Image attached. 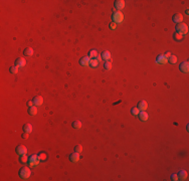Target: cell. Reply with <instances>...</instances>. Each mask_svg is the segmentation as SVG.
Segmentation results:
<instances>
[{"instance_id":"cell-1","label":"cell","mask_w":189,"mask_h":181,"mask_svg":"<svg viewBox=\"0 0 189 181\" xmlns=\"http://www.w3.org/2000/svg\"><path fill=\"white\" fill-rule=\"evenodd\" d=\"M176 32L181 34L182 36L186 35V34L188 33V26H187V24H185V23H183V22L178 23V24L176 25Z\"/></svg>"},{"instance_id":"cell-2","label":"cell","mask_w":189,"mask_h":181,"mask_svg":"<svg viewBox=\"0 0 189 181\" xmlns=\"http://www.w3.org/2000/svg\"><path fill=\"white\" fill-rule=\"evenodd\" d=\"M31 175V171L28 167H22L19 170V177L23 180H27Z\"/></svg>"},{"instance_id":"cell-3","label":"cell","mask_w":189,"mask_h":181,"mask_svg":"<svg viewBox=\"0 0 189 181\" xmlns=\"http://www.w3.org/2000/svg\"><path fill=\"white\" fill-rule=\"evenodd\" d=\"M39 161H40V159H39L38 155L33 154L30 157H28V162L27 163H28V165L30 167H35V166H37V165L39 164Z\"/></svg>"},{"instance_id":"cell-4","label":"cell","mask_w":189,"mask_h":181,"mask_svg":"<svg viewBox=\"0 0 189 181\" xmlns=\"http://www.w3.org/2000/svg\"><path fill=\"white\" fill-rule=\"evenodd\" d=\"M123 19H124V15H123V13L120 12V11L114 12V13L112 14V20H113V22H115V23H121V22L123 21Z\"/></svg>"},{"instance_id":"cell-5","label":"cell","mask_w":189,"mask_h":181,"mask_svg":"<svg viewBox=\"0 0 189 181\" xmlns=\"http://www.w3.org/2000/svg\"><path fill=\"white\" fill-rule=\"evenodd\" d=\"M15 152L17 153V155L22 156V155H26L27 153V149L24 145H18L15 149Z\"/></svg>"},{"instance_id":"cell-6","label":"cell","mask_w":189,"mask_h":181,"mask_svg":"<svg viewBox=\"0 0 189 181\" xmlns=\"http://www.w3.org/2000/svg\"><path fill=\"white\" fill-rule=\"evenodd\" d=\"M32 102H33V105L34 106L39 107V106H41L43 104V98L41 96H35L33 98V100H32Z\"/></svg>"},{"instance_id":"cell-7","label":"cell","mask_w":189,"mask_h":181,"mask_svg":"<svg viewBox=\"0 0 189 181\" xmlns=\"http://www.w3.org/2000/svg\"><path fill=\"white\" fill-rule=\"evenodd\" d=\"M179 68H180V70H181L182 73H184V74H188V71H189V63H188V62H184V63L180 64Z\"/></svg>"},{"instance_id":"cell-8","label":"cell","mask_w":189,"mask_h":181,"mask_svg":"<svg viewBox=\"0 0 189 181\" xmlns=\"http://www.w3.org/2000/svg\"><path fill=\"white\" fill-rule=\"evenodd\" d=\"M167 62H168V57L165 54L159 55L157 57V59H156V63L160 64V65H165V64H167Z\"/></svg>"},{"instance_id":"cell-9","label":"cell","mask_w":189,"mask_h":181,"mask_svg":"<svg viewBox=\"0 0 189 181\" xmlns=\"http://www.w3.org/2000/svg\"><path fill=\"white\" fill-rule=\"evenodd\" d=\"M90 62H91V58L89 56H82L79 59V65L81 66H90Z\"/></svg>"},{"instance_id":"cell-10","label":"cell","mask_w":189,"mask_h":181,"mask_svg":"<svg viewBox=\"0 0 189 181\" xmlns=\"http://www.w3.org/2000/svg\"><path fill=\"white\" fill-rule=\"evenodd\" d=\"M125 7V1L124 0H116L115 1V8L118 10H122Z\"/></svg>"},{"instance_id":"cell-11","label":"cell","mask_w":189,"mask_h":181,"mask_svg":"<svg viewBox=\"0 0 189 181\" xmlns=\"http://www.w3.org/2000/svg\"><path fill=\"white\" fill-rule=\"evenodd\" d=\"M101 57H102V59L105 61V62H111V61H112V59H111V53H110V51H108V50L103 51L102 54H101Z\"/></svg>"},{"instance_id":"cell-12","label":"cell","mask_w":189,"mask_h":181,"mask_svg":"<svg viewBox=\"0 0 189 181\" xmlns=\"http://www.w3.org/2000/svg\"><path fill=\"white\" fill-rule=\"evenodd\" d=\"M137 108H138L140 111H146L147 108H148V104H147L146 101H143V100H142V101H140V102L138 103Z\"/></svg>"},{"instance_id":"cell-13","label":"cell","mask_w":189,"mask_h":181,"mask_svg":"<svg viewBox=\"0 0 189 181\" xmlns=\"http://www.w3.org/2000/svg\"><path fill=\"white\" fill-rule=\"evenodd\" d=\"M25 65H26V61H25L24 58H22V57H18L15 61V65H14V66H16L19 68V67L25 66Z\"/></svg>"},{"instance_id":"cell-14","label":"cell","mask_w":189,"mask_h":181,"mask_svg":"<svg viewBox=\"0 0 189 181\" xmlns=\"http://www.w3.org/2000/svg\"><path fill=\"white\" fill-rule=\"evenodd\" d=\"M177 176H178V180H187L188 174H187V172L185 170H181V171H179Z\"/></svg>"},{"instance_id":"cell-15","label":"cell","mask_w":189,"mask_h":181,"mask_svg":"<svg viewBox=\"0 0 189 181\" xmlns=\"http://www.w3.org/2000/svg\"><path fill=\"white\" fill-rule=\"evenodd\" d=\"M172 20H173L175 23H181L182 21H183V16H182V14H180V13H176V14H174L173 17H172Z\"/></svg>"},{"instance_id":"cell-16","label":"cell","mask_w":189,"mask_h":181,"mask_svg":"<svg viewBox=\"0 0 189 181\" xmlns=\"http://www.w3.org/2000/svg\"><path fill=\"white\" fill-rule=\"evenodd\" d=\"M79 153H77V152H75V153H73V154H70L69 155V160L72 161V162H74V163H76V162H78L79 160Z\"/></svg>"},{"instance_id":"cell-17","label":"cell","mask_w":189,"mask_h":181,"mask_svg":"<svg viewBox=\"0 0 189 181\" xmlns=\"http://www.w3.org/2000/svg\"><path fill=\"white\" fill-rule=\"evenodd\" d=\"M138 117H139L140 121H142V122H145V121L148 120V114L146 113V111H140Z\"/></svg>"},{"instance_id":"cell-18","label":"cell","mask_w":189,"mask_h":181,"mask_svg":"<svg viewBox=\"0 0 189 181\" xmlns=\"http://www.w3.org/2000/svg\"><path fill=\"white\" fill-rule=\"evenodd\" d=\"M22 130H23V132H24V133L30 134V133L32 132V126L30 125V124L26 123V124H24V125H23V127H22Z\"/></svg>"},{"instance_id":"cell-19","label":"cell","mask_w":189,"mask_h":181,"mask_svg":"<svg viewBox=\"0 0 189 181\" xmlns=\"http://www.w3.org/2000/svg\"><path fill=\"white\" fill-rule=\"evenodd\" d=\"M27 113H28V115L29 116L36 115V113H37V108H36V106H31V107H29Z\"/></svg>"},{"instance_id":"cell-20","label":"cell","mask_w":189,"mask_h":181,"mask_svg":"<svg viewBox=\"0 0 189 181\" xmlns=\"http://www.w3.org/2000/svg\"><path fill=\"white\" fill-rule=\"evenodd\" d=\"M72 126H73L74 129L79 130V129L81 128V122H80V121H74V122L72 123Z\"/></svg>"},{"instance_id":"cell-21","label":"cell","mask_w":189,"mask_h":181,"mask_svg":"<svg viewBox=\"0 0 189 181\" xmlns=\"http://www.w3.org/2000/svg\"><path fill=\"white\" fill-rule=\"evenodd\" d=\"M23 54L25 56H31L32 54H33V50H32L31 47H26L25 50H23Z\"/></svg>"},{"instance_id":"cell-22","label":"cell","mask_w":189,"mask_h":181,"mask_svg":"<svg viewBox=\"0 0 189 181\" xmlns=\"http://www.w3.org/2000/svg\"><path fill=\"white\" fill-rule=\"evenodd\" d=\"M90 58H92V59H94V58H97V56H98V51L96 50H90V52H89V55H88Z\"/></svg>"},{"instance_id":"cell-23","label":"cell","mask_w":189,"mask_h":181,"mask_svg":"<svg viewBox=\"0 0 189 181\" xmlns=\"http://www.w3.org/2000/svg\"><path fill=\"white\" fill-rule=\"evenodd\" d=\"M168 63H170L172 65H175L177 63V56L176 55H170L168 57Z\"/></svg>"},{"instance_id":"cell-24","label":"cell","mask_w":189,"mask_h":181,"mask_svg":"<svg viewBox=\"0 0 189 181\" xmlns=\"http://www.w3.org/2000/svg\"><path fill=\"white\" fill-rule=\"evenodd\" d=\"M9 71H10L11 75H17V73H18V67L16 66H12L9 68Z\"/></svg>"},{"instance_id":"cell-25","label":"cell","mask_w":189,"mask_h":181,"mask_svg":"<svg viewBox=\"0 0 189 181\" xmlns=\"http://www.w3.org/2000/svg\"><path fill=\"white\" fill-rule=\"evenodd\" d=\"M139 113H140V110H139L137 107H134V108L131 109V114L133 116H138L139 115Z\"/></svg>"},{"instance_id":"cell-26","label":"cell","mask_w":189,"mask_h":181,"mask_svg":"<svg viewBox=\"0 0 189 181\" xmlns=\"http://www.w3.org/2000/svg\"><path fill=\"white\" fill-rule=\"evenodd\" d=\"M98 65H99V62H98L96 58H94V59H91V62H90V66H91L92 68L97 67V66H98Z\"/></svg>"},{"instance_id":"cell-27","label":"cell","mask_w":189,"mask_h":181,"mask_svg":"<svg viewBox=\"0 0 189 181\" xmlns=\"http://www.w3.org/2000/svg\"><path fill=\"white\" fill-rule=\"evenodd\" d=\"M19 161H20L22 164H24V163H27V162H28V157H27L26 155H22V156H20V158H19Z\"/></svg>"},{"instance_id":"cell-28","label":"cell","mask_w":189,"mask_h":181,"mask_svg":"<svg viewBox=\"0 0 189 181\" xmlns=\"http://www.w3.org/2000/svg\"><path fill=\"white\" fill-rule=\"evenodd\" d=\"M104 68H105L106 70H111V69H112V63H111V62H106V63L104 64Z\"/></svg>"},{"instance_id":"cell-29","label":"cell","mask_w":189,"mask_h":181,"mask_svg":"<svg viewBox=\"0 0 189 181\" xmlns=\"http://www.w3.org/2000/svg\"><path fill=\"white\" fill-rule=\"evenodd\" d=\"M174 38H175V40H177V41H181L182 38H183V36H182L181 34H179V33L175 32L174 33Z\"/></svg>"},{"instance_id":"cell-30","label":"cell","mask_w":189,"mask_h":181,"mask_svg":"<svg viewBox=\"0 0 189 181\" xmlns=\"http://www.w3.org/2000/svg\"><path fill=\"white\" fill-rule=\"evenodd\" d=\"M38 157H39V159H40L41 161H44V160H46L47 155L45 154V153H40V154L38 155Z\"/></svg>"},{"instance_id":"cell-31","label":"cell","mask_w":189,"mask_h":181,"mask_svg":"<svg viewBox=\"0 0 189 181\" xmlns=\"http://www.w3.org/2000/svg\"><path fill=\"white\" fill-rule=\"evenodd\" d=\"M82 151V147H81V145H76L75 146V152H77V153H80Z\"/></svg>"},{"instance_id":"cell-32","label":"cell","mask_w":189,"mask_h":181,"mask_svg":"<svg viewBox=\"0 0 189 181\" xmlns=\"http://www.w3.org/2000/svg\"><path fill=\"white\" fill-rule=\"evenodd\" d=\"M109 27H110V29L114 30V29H116V28H117V25H116V23H115V22H112V23H110Z\"/></svg>"},{"instance_id":"cell-33","label":"cell","mask_w":189,"mask_h":181,"mask_svg":"<svg viewBox=\"0 0 189 181\" xmlns=\"http://www.w3.org/2000/svg\"><path fill=\"white\" fill-rule=\"evenodd\" d=\"M171 178H172V180H174V181H177V180H178V176H177L176 174H173V175L171 176Z\"/></svg>"},{"instance_id":"cell-34","label":"cell","mask_w":189,"mask_h":181,"mask_svg":"<svg viewBox=\"0 0 189 181\" xmlns=\"http://www.w3.org/2000/svg\"><path fill=\"white\" fill-rule=\"evenodd\" d=\"M22 137H23L24 139H27V138H28V134H27V133H23V135H22Z\"/></svg>"},{"instance_id":"cell-35","label":"cell","mask_w":189,"mask_h":181,"mask_svg":"<svg viewBox=\"0 0 189 181\" xmlns=\"http://www.w3.org/2000/svg\"><path fill=\"white\" fill-rule=\"evenodd\" d=\"M32 105H33V102H32V101H28V102H27V106H28V107H31Z\"/></svg>"},{"instance_id":"cell-36","label":"cell","mask_w":189,"mask_h":181,"mask_svg":"<svg viewBox=\"0 0 189 181\" xmlns=\"http://www.w3.org/2000/svg\"><path fill=\"white\" fill-rule=\"evenodd\" d=\"M101 59H102V57H101L100 55H98V56H97V61H98V62H100Z\"/></svg>"},{"instance_id":"cell-37","label":"cell","mask_w":189,"mask_h":181,"mask_svg":"<svg viewBox=\"0 0 189 181\" xmlns=\"http://www.w3.org/2000/svg\"><path fill=\"white\" fill-rule=\"evenodd\" d=\"M165 55H166V56H167V57H169V56H170V55H171V54H170V52H167V53H166V54H165Z\"/></svg>"}]
</instances>
